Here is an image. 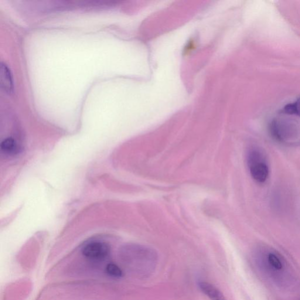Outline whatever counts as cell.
<instances>
[{"instance_id": "3", "label": "cell", "mask_w": 300, "mask_h": 300, "mask_svg": "<svg viewBox=\"0 0 300 300\" xmlns=\"http://www.w3.org/2000/svg\"><path fill=\"white\" fill-rule=\"evenodd\" d=\"M0 84L2 90L6 94H11L13 93V82L11 71L4 63L0 66Z\"/></svg>"}, {"instance_id": "7", "label": "cell", "mask_w": 300, "mask_h": 300, "mask_svg": "<svg viewBox=\"0 0 300 300\" xmlns=\"http://www.w3.org/2000/svg\"><path fill=\"white\" fill-rule=\"evenodd\" d=\"M286 114L290 115H298L300 117V98L294 103L286 105L284 108Z\"/></svg>"}, {"instance_id": "4", "label": "cell", "mask_w": 300, "mask_h": 300, "mask_svg": "<svg viewBox=\"0 0 300 300\" xmlns=\"http://www.w3.org/2000/svg\"><path fill=\"white\" fill-rule=\"evenodd\" d=\"M199 288L204 295L210 300H227L219 289L210 282H202L199 284Z\"/></svg>"}, {"instance_id": "1", "label": "cell", "mask_w": 300, "mask_h": 300, "mask_svg": "<svg viewBox=\"0 0 300 300\" xmlns=\"http://www.w3.org/2000/svg\"><path fill=\"white\" fill-rule=\"evenodd\" d=\"M248 165L250 175L256 182L264 183L267 180L269 174L268 166L260 152L253 150L248 152Z\"/></svg>"}, {"instance_id": "6", "label": "cell", "mask_w": 300, "mask_h": 300, "mask_svg": "<svg viewBox=\"0 0 300 300\" xmlns=\"http://www.w3.org/2000/svg\"><path fill=\"white\" fill-rule=\"evenodd\" d=\"M106 272L108 276L114 278H120L124 276L122 269L114 264H108L106 268Z\"/></svg>"}, {"instance_id": "8", "label": "cell", "mask_w": 300, "mask_h": 300, "mask_svg": "<svg viewBox=\"0 0 300 300\" xmlns=\"http://www.w3.org/2000/svg\"><path fill=\"white\" fill-rule=\"evenodd\" d=\"M268 264L276 270H280L282 268V264L280 258L274 254H269L268 257Z\"/></svg>"}, {"instance_id": "2", "label": "cell", "mask_w": 300, "mask_h": 300, "mask_svg": "<svg viewBox=\"0 0 300 300\" xmlns=\"http://www.w3.org/2000/svg\"><path fill=\"white\" fill-rule=\"evenodd\" d=\"M82 253L92 260L100 261L106 258L110 253L109 245L104 242L92 241L83 247Z\"/></svg>"}, {"instance_id": "5", "label": "cell", "mask_w": 300, "mask_h": 300, "mask_svg": "<svg viewBox=\"0 0 300 300\" xmlns=\"http://www.w3.org/2000/svg\"><path fill=\"white\" fill-rule=\"evenodd\" d=\"M1 151L3 154L14 156L19 154L21 150L16 140L12 138H8L2 142Z\"/></svg>"}, {"instance_id": "9", "label": "cell", "mask_w": 300, "mask_h": 300, "mask_svg": "<svg viewBox=\"0 0 300 300\" xmlns=\"http://www.w3.org/2000/svg\"><path fill=\"white\" fill-rule=\"evenodd\" d=\"M196 42H194V40H190V42L187 44V45L185 48L184 53L186 54L192 52L193 50L196 49Z\"/></svg>"}]
</instances>
